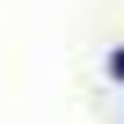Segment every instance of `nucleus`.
Here are the masks:
<instances>
[{"label": "nucleus", "mask_w": 124, "mask_h": 124, "mask_svg": "<svg viewBox=\"0 0 124 124\" xmlns=\"http://www.w3.org/2000/svg\"><path fill=\"white\" fill-rule=\"evenodd\" d=\"M109 73H117V80H124V44H117V51H109Z\"/></svg>", "instance_id": "obj_1"}]
</instances>
